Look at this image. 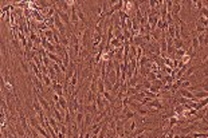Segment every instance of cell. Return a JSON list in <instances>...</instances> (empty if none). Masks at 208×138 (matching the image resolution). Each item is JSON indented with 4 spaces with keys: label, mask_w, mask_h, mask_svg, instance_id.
I'll return each mask as SVG.
<instances>
[{
    "label": "cell",
    "mask_w": 208,
    "mask_h": 138,
    "mask_svg": "<svg viewBox=\"0 0 208 138\" xmlns=\"http://www.w3.org/2000/svg\"><path fill=\"white\" fill-rule=\"evenodd\" d=\"M145 107L146 109H156V110H163L164 107H166V106H164V103L161 102L160 99H153V101H150V102H148V103L145 105Z\"/></svg>",
    "instance_id": "cell-2"
},
{
    "label": "cell",
    "mask_w": 208,
    "mask_h": 138,
    "mask_svg": "<svg viewBox=\"0 0 208 138\" xmlns=\"http://www.w3.org/2000/svg\"><path fill=\"white\" fill-rule=\"evenodd\" d=\"M145 79H146V80H149L150 83L154 82V80L157 79V74H156V73H153V71H149V73H148V75H146Z\"/></svg>",
    "instance_id": "cell-13"
},
{
    "label": "cell",
    "mask_w": 208,
    "mask_h": 138,
    "mask_svg": "<svg viewBox=\"0 0 208 138\" xmlns=\"http://www.w3.org/2000/svg\"><path fill=\"white\" fill-rule=\"evenodd\" d=\"M179 122H180V119H179V117L177 115H175V117H170L169 118V125H168V129H173L175 125H179Z\"/></svg>",
    "instance_id": "cell-8"
},
{
    "label": "cell",
    "mask_w": 208,
    "mask_h": 138,
    "mask_svg": "<svg viewBox=\"0 0 208 138\" xmlns=\"http://www.w3.org/2000/svg\"><path fill=\"white\" fill-rule=\"evenodd\" d=\"M196 23H199V24L200 26H203V27L204 28H208V19L207 17H204V16H199V19H198V21H196Z\"/></svg>",
    "instance_id": "cell-12"
},
{
    "label": "cell",
    "mask_w": 208,
    "mask_h": 138,
    "mask_svg": "<svg viewBox=\"0 0 208 138\" xmlns=\"http://www.w3.org/2000/svg\"><path fill=\"white\" fill-rule=\"evenodd\" d=\"M28 123H30V126L31 128H36V126H39L40 125V122H39L38 117H34V115H28Z\"/></svg>",
    "instance_id": "cell-7"
},
{
    "label": "cell",
    "mask_w": 208,
    "mask_h": 138,
    "mask_svg": "<svg viewBox=\"0 0 208 138\" xmlns=\"http://www.w3.org/2000/svg\"><path fill=\"white\" fill-rule=\"evenodd\" d=\"M70 20H71V24L74 27V31L78 30V24H79V17H78V14H77V8H75V3L71 7V14H70Z\"/></svg>",
    "instance_id": "cell-1"
},
{
    "label": "cell",
    "mask_w": 208,
    "mask_h": 138,
    "mask_svg": "<svg viewBox=\"0 0 208 138\" xmlns=\"http://www.w3.org/2000/svg\"><path fill=\"white\" fill-rule=\"evenodd\" d=\"M200 86H201V90H203V91H207V93H208V82H207V80L201 83Z\"/></svg>",
    "instance_id": "cell-18"
},
{
    "label": "cell",
    "mask_w": 208,
    "mask_h": 138,
    "mask_svg": "<svg viewBox=\"0 0 208 138\" xmlns=\"http://www.w3.org/2000/svg\"><path fill=\"white\" fill-rule=\"evenodd\" d=\"M161 89H163L161 86H157V85H152V86H150V89H149V91H152L153 94H160V93H161Z\"/></svg>",
    "instance_id": "cell-14"
},
{
    "label": "cell",
    "mask_w": 208,
    "mask_h": 138,
    "mask_svg": "<svg viewBox=\"0 0 208 138\" xmlns=\"http://www.w3.org/2000/svg\"><path fill=\"white\" fill-rule=\"evenodd\" d=\"M20 67H22V70H23L26 74H31L30 64H26V60H24V59H20Z\"/></svg>",
    "instance_id": "cell-11"
},
{
    "label": "cell",
    "mask_w": 208,
    "mask_h": 138,
    "mask_svg": "<svg viewBox=\"0 0 208 138\" xmlns=\"http://www.w3.org/2000/svg\"><path fill=\"white\" fill-rule=\"evenodd\" d=\"M181 6H183V1H173V8H172V16L176 17V16H180V11H181Z\"/></svg>",
    "instance_id": "cell-5"
},
{
    "label": "cell",
    "mask_w": 208,
    "mask_h": 138,
    "mask_svg": "<svg viewBox=\"0 0 208 138\" xmlns=\"http://www.w3.org/2000/svg\"><path fill=\"white\" fill-rule=\"evenodd\" d=\"M32 86L36 87V89H38L42 94H45V93H46V90H47V89L45 87V85H43V80L38 79L36 76H34V78H32Z\"/></svg>",
    "instance_id": "cell-4"
},
{
    "label": "cell",
    "mask_w": 208,
    "mask_h": 138,
    "mask_svg": "<svg viewBox=\"0 0 208 138\" xmlns=\"http://www.w3.org/2000/svg\"><path fill=\"white\" fill-rule=\"evenodd\" d=\"M176 93H179L181 97L187 98V99H191V101L195 98V94L192 93V91H189V90H187V89H179Z\"/></svg>",
    "instance_id": "cell-6"
},
{
    "label": "cell",
    "mask_w": 208,
    "mask_h": 138,
    "mask_svg": "<svg viewBox=\"0 0 208 138\" xmlns=\"http://www.w3.org/2000/svg\"><path fill=\"white\" fill-rule=\"evenodd\" d=\"M94 118H95V115H93L91 113H89V111H85V119H83V128H86L87 130L90 129V126L94 123Z\"/></svg>",
    "instance_id": "cell-3"
},
{
    "label": "cell",
    "mask_w": 208,
    "mask_h": 138,
    "mask_svg": "<svg viewBox=\"0 0 208 138\" xmlns=\"http://www.w3.org/2000/svg\"><path fill=\"white\" fill-rule=\"evenodd\" d=\"M184 44H185V42L183 40V39H175V42H173V47L176 50H180V49H184Z\"/></svg>",
    "instance_id": "cell-9"
},
{
    "label": "cell",
    "mask_w": 208,
    "mask_h": 138,
    "mask_svg": "<svg viewBox=\"0 0 208 138\" xmlns=\"http://www.w3.org/2000/svg\"><path fill=\"white\" fill-rule=\"evenodd\" d=\"M195 98L199 99V101H201V99H204V98H208V93L207 91H203V90L196 91V93H195Z\"/></svg>",
    "instance_id": "cell-10"
},
{
    "label": "cell",
    "mask_w": 208,
    "mask_h": 138,
    "mask_svg": "<svg viewBox=\"0 0 208 138\" xmlns=\"http://www.w3.org/2000/svg\"><path fill=\"white\" fill-rule=\"evenodd\" d=\"M165 4H166V10H168V12H172V8H173V1L168 0V1H165Z\"/></svg>",
    "instance_id": "cell-17"
},
{
    "label": "cell",
    "mask_w": 208,
    "mask_h": 138,
    "mask_svg": "<svg viewBox=\"0 0 208 138\" xmlns=\"http://www.w3.org/2000/svg\"><path fill=\"white\" fill-rule=\"evenodd\" d=\"M173 138H181V134H179V133H176V134H175V137Z\"/></svg>",
    "instance_id": "cell-20"
},
{
    "label": "cell",
    "mask_w": 208,
    "mask_h": 138,
    "mask_svg": "<svg viewBox=\"0 0 208 138\" xmlns=\"http://www.w3.org/2000/svg\"><path fill=\"white\" fill-rule=\"evenodd\" d=\"M201 67H203V66H201ZM203 76L208 79V67H204V69H203Z\"/></svg>",
    "instance_id": "cell-19"
},
{
    "label": "cell",
    "mask_w": 208,
    "mask_h": 138,
    "mask_svg": "<svg viewBox=\"0 0 208 138\" xmlns=\"http://www.w3.org/2000/svg\"><path fill=\"white\" fill-rule=\"evenodd\" d=\"M161 70L165 73V75H172V73H173V69H170V67H168V66H163Z\"/></svg>",
    "instance_id": "cell-15"
},
{
    "label": "cell",
    "mask_w": 208,
    "mask_h": 138,
    "mask_svg": "<svg viewBox=\"0 0 208 138\" xmlns=\"http://www.w3.org/2000/svg\"><path fill=\"white\" fill-rule=\"evenodd\" d=\"M126 28H128L129 31H132L133 30V19H132V16L126 19Z\"/></svg>",
    "instance_id": "cell-16"
}]
</instances>
